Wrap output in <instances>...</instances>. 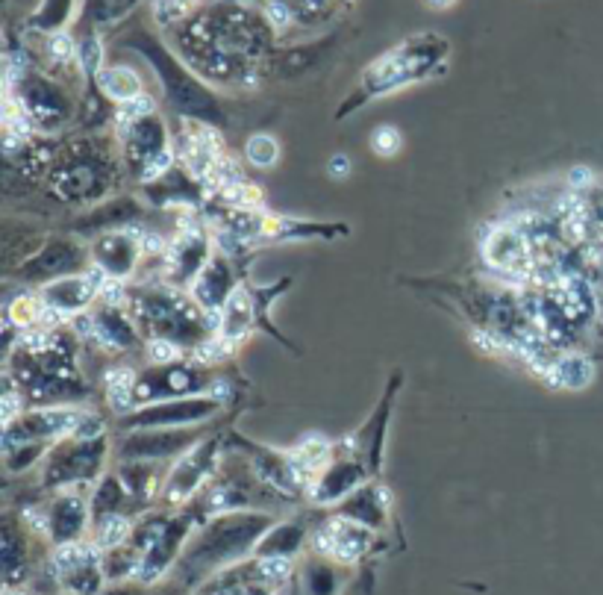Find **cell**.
Wrapping results in <instances>:
<instances>
[{
    "instance_id": "cell-1",
    "label": "cell",
    "mask_w": 603,
    "mask_h": 595,
    "mask_svg": "<svg viewBox=\"0 0 603 595\" xmlns=\"http://www.w3.org/2000/svg\"><path fill=\"white\" fill-rule=\"evenodd\" d=\"M489 257L498 269L506 271H527V266H530V251L515 230L495 233V242L489 245Z\"/></svg>"
},
{
    "instance_id": "cell-2",
    "label": "cell",
    "mask_w": 603,
    "mask_h": 595,
    "mask_svg": "<svg viewBox=\"0 0 603 595\" xmlns=\"http://www.w3.org/2000/svg\"><path fill=\"white\" fill-rule=\"evenodd\" d=\"M101 86L112 95V98H118V101H133V98H139V77H136V71H130V68H109V71H103L101 77Z\"/></svg>"
},
{
    "instance_id": "cell-3",
    "label": "cell",
    "mask_w": 603,
    "mask_h": 595,
    "mask_svg": "<svg viewBox=\"0 0 603 595\" xmlns=\"http://www.w3.org/2000/svg\"><path fill=\"white\" fill-rule=\"evenodd\" d=\"M592 380V369L586 360L580 357H571V360H562L556 369H553V383L559 386H586Z\"/></svg>"
},
{
    "instance_id": "cell-4",
    "label": "cell",
    "mask_w": 603,
    "mask_h": 595,
    "mask_svg": "<svg viewBox=\"0 0 603 595\" xmlns=\"http://www.w3.org/2000/svg\"><path fill=\"white\" fill-rule=\"evenodd\" d=\"M248 157L256 165H271L277 160V142L271 136H256L248 145Z\"/></svg>"
},
{
    "instance_id": "cell-5",
    "label": "cell",
    "mask_w": 603,
    "mask_h": 595,
    "mask_svg": "<svg viewBox=\"0 0 603 595\" xmlns=\"http://www.w3.org/2000/svg\"><path fill=\"white\" fill-rule=\"evenodd\" d=\"M289 569H292V563H289L286 557H265V560L259 563V575H262L265 581H271V584L283 581V578L289 575Z\"/></svg>"
},
{
    "instance_id": "cell-6",
    "label": "cell",
    "mask_w": 603,
    "mask_h": 595,
    "mask_svg": "<svg viewBox=\"0 0 603 595\" xmlns=\"http://www.w3.org/2000/svg\"><path fill=\"white\" fill-rule=\"evenodd\" d=\"M398 145H401V139H398V133H395L392 127H383V130L374 136V148H377L380 154H386V157H392V154L398 151Z\"/></svg>"
},
{
    "instance_id": "cell-7",
    "label": "cell",
    "mask_w": 603,
    "mask_h": 595,
    "mask_svg": "<svg viewBox=\"0 0 603 595\" xmlns=\"http://www.w3.org/2000/svg\"><path fill=\"white\" fill-rule=\"evenodd\" d=\"M124 534H127V522L124 519H109L106 525H103V545H112V542H121L124 540Z\"/></svg>"
},
{
    "instance_id": "cell-8",
    "label": "cell",
    "mask_w": 603,
    "mask_h": 595,
    "mask_svg": "<svg viewBox=\"0 0 603 595\" xmlns=\"http://www.w3.org/2000/svg\"><path fill=\"white\" fill-rule=\"evenodd\" d=\"M192 0H156V12L159 18H177L189 9Z\"/></svg>"
},
{
    "instance_id": "cell-9",
    "label": "cell",
    "mask_w": 603,
    "mask_h": 595,
    "mask_svg": "<svg viewBox=\"0 0 603 595\" xmlns=\"http://www.w3.org/2000/svg\"><path fill=\"white\" fill-rule=\"evenodd\" d=\"M51 54L56 56V59H71V54H74L71 39H68V36H56L51 42Z\"/></svg>"
},
{
    "instance_id": "cell-10",
    "label": "cell",
    "mask_w": 603,
    "mask_h": 595,
    "mask_svg": "<svg viewBox=\"0 0 603 595\" xmlns=\"http://www.w3.org/2000/svg\"><path fill=\"white\" fill-rule=\"evenodd\" d=\"M268 15H271V21H274L277 27H286V24H289V9H286L280 0H274V3L268 6Z\"/></svg>"
},
{
    "instance_id": "cell-11",
    "label": "cell",
    "mask_w": 603,
    "mask_h": 595,
    "mask_svg": "<svg viewBox=\"0 0 603 595\" xmlns=\"http://www.w3.org/2000/svg\"><path fill=\"white\" fill-rule=\"evenodd\" d=\"M153 354H156L159 360H168V357H174V348L165 345V342H156V345H153Z\"/></svg>"
},
{
    "instance_id": "cell-12",
    "label": "cell",
    "mask_w": 603,
    "mask_h": 595,
    "mask_svg": "<svg viewBox=\"0 0 603 595\" xmlns=\"http://www.w3.org/2000/svg\"><path fill=\"white\" fill-rule=\"evenodd\" d=\"M571 177H574V183H577V186H583V183H589V180H592V174H586L583 168H577Z\"/></svg>"
},
{
    "instance_id": "cell-13",
    "label": "cell",
    "mask_w": 603,
    "mask_h": 595,
    "mask_svg": "<svg viewBox=\"0 0 603 595\" xmlns=\"http://www.w3.org/2000/svg\"><path fill=\"white\" fill-rule=\"evenodd\" d=\"M433 9H448V6H453V0H427Z\"/></svg>"
},
{
    "instance_id": "cell-14",
    "label": "cell",
    "mask_w": 603,
    "mask_h": 595,
    "mask_svg": "<svg viewBox=\"0 0 603 595\" xmlns=\"http://www.w3.org/2000/svg\"><path fill=\"white\" fill-rule=\"evenodd\" d=\"M345 168H348V163H345V160H336V165H333V171H339V174H342Z\"/></svg>"
},
{
    "instance_id": "cell-15",
    "label": "cell",
    "mask_w": 603,
    "mask_h": 595,
    "mask_svg": "<svg viewBox=\"0 0 603 595\" xmlns=\"http://www.w3.org/2000/svg\"><path fill=\"white\" fill-rule=\"evenodd\" d=\"M6 595H12V593H6Z\"/></svg>"
}]
</instances>
